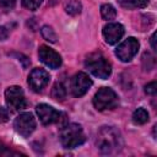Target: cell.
Listing matches in <instances>:
<instances>
[{
    "instance_id": "obj_25",
    "label": "cell",
    "mask_w": 157,
    "mask_h": 157,
    "mask_svg": "<svg viewBox=\"0 0 157 157\" xmlns=\"http://www.w3.org/2000/svg\"><path fill=\"white\" fill-rule=\"evenodd\" d=\"M155 40H156V33H153L151 36V45H152V49L156 50V44H155Z\"/></svg>"
},
{
    "instance_id": "obj_18",
    "label": "cell",
    "mask_w": 157,
    "mask_h": 157,
    "mask_svg": "<svg viewBox=\"0 0 157 157\" xmlns=\"http://www.w3.org/2000/svg\"><path fill=\"white\" fill-rule=\"evenodd\" d=\"M40 33L43 36L44 39H47L48 42L50 43H55L58 37H56V33L54 32V29L50 27V26H43L42 29H40Z\"/></svg>"
},
{
    "instance_id": "obj_6",
    "label": "cell",
    "mask_w": 157,
    "mask_h": 157,
    "mask_svg": "<svg viewBox=\"0 0 157 157\" xmlns=\"http://www.w3.org/2000/svg\"><path fill=\"white\" fill-rule=\"evenodd\" d=\"M139 47H140L139 40L134 37H129L121 44L118 45V48L115 49V55L118 56V59L120 61L128 63L136 55Z\"/></svg>"
},
{
    "instance_id": "obj_1",
    "label": "cell",
    "mask_w": 157,
    "mask_h": 157,
    "mask_svg": "<svg viewBox=\"0 0 157 157\" xmlns=\"http://www.w3.org/2000/svg\"><path fill=\"white\" fill-rule=\"evenodd\" d=\"M96 146L103 155H113L121 150L123 137L118 129L114 126H102L96 137Z\"/></svg>"
},
{
    "instance_id": "obj_2",
    "label": "cell",
    "mask_w": 157,
    "mask_h": 157,
    "mask_svg": "<svg viewBox=\"0 0 157 157\" xmlns=\"http://www.w3.org/2000/svg\"><path fill=\"white\" fill-rule=\"evenodd\" d=\"M85 141H86V136H85V132H83L81 125L71 123V124H66L65 126L61 128L60 142H61L63 147L71 150V148L81 146Z\"/></svg>"
},
{
    "instance_id": "obj_20",
    "label": "cell",
    "mask_w": 157,
    "mask_h": 157,
    "mask_svg": "<svg viewBox=\"0 0 157 157\" xmlns=\"http://www.w3.org/2000/svg\"><path fill=\"white\" fill-rule=\"evenodd\" d=\"M11 155H15V156H18L21 155L20 152H15L12 150H10L1 140H0V156H11Z\"/></svg>"
},
{
    "instance_id": "obj_5",
    "label": "cell",
    "mask_w": 157,
    "mask_h": 157,
    "mask_svg": "<svg viewBox=\"0 0 157 157\" xmlns=\"http://www.w3.org/2000/svg\"><path fill=\"white\" fill-rule=\"evenodd\" d=\"M5 101L12 112H20L26 108L27 102L25 98V93L20 86H10L5 91Z\"/></svg>"
},
{
    "instance_id": "obj_9",
    "label": "cell",
    "mask_w": 157,
    "mask_h": 157,
    "mask_svg": "<svg viewBox=\"0 0 157 157\" xmlns=\"http://www.w3.org/2000/svg\"><path fill=\"white\" fill-rule=\"evenodd\" d=\"M49 74L40 67H36L28 76V85L34 92H42L49 83Z\"/></svg>"
},
{
    "instance_id": "obj_4",
    "label": "cell",
    "mask_w": 157,
    "mask_h": 157,
    "mask_svg": "<svg viewBox=\"0 0 157 157\" xmlns=\"http://www.w3.org/2000/svg\"><path fill=\"white\" fill-rule=\"evenodd\" d=\"M119 103L118 94L109 87H102L93 97V105L97 110L114 109Z\"/></svg>"
},
{
    "instance_id": "obj_24",
    "label": "cell",
    "mask_w": 157,
    "mask_h": 157,
    "mask_svg": "<svg viewBox=\"0 0 157 157\" xmlns=\"http://www.w3.org/2000/svg\"><path fill=\"white\" fill-rule=\"evenodd\" d=\"M7 36H9L7 29H6L5 27L0 26V40H5V39L7 38Z\"/></svg>"
},
{
    "instance_id": "obj_14",
    "label": "cell",
    "mask_w": 157,
    "mask_h": 157,
    "mask_svg": "<svg viewBox=\"0 0 157 157\" xmlns=\"http://www.w3.org/2000/svg\"><path fill=\"white\" fill-rule=\"evenodd\" d=\"M132 121L137 125H142L148 121V113L144 108H137L132 114Z\"/></svg>"
},
{
    "instance_id": "obj_11",
    "label": "cell",
    "mask_w": 157,
    "mask_h": 157,
    "mask_svg": "<svg viewBox=\"0 0 157 157\" xmlns=\"http://www.w3.org/2000/svg\"><path fill=\"white\" fill-rule=\"evenodd\" d=\"M38 55H39L40 61L50 69H58L61 65V56L55 50H53L52 48H49L47 45L39 47Z\"/></svg>"
},
{
    "instance_id": "obj_10",
    "label": "cell",
    "mask_w": 157,
    "mask_h": 157,
    "mask_svg": "<svg viewBox=\"0 0 157 157\" xmlns=\"http://www.w3.org/2000/svg\"><path fill=\"white\" fill-rule=\"evenodd\" d=\"M36 112H37V114L39 117V120L44 125L58 123L60 120V117H61V113L59 110H56L55 108H53L52 105L45 104V103L38 104L36 107Z\"/></svg>"
},
{
    "instance_id": "obj_7",
    "label": "cell",
    "mask_w": 157,
    "mask_h": 157,
    "mask_svg": "<svg viewBox=\"0 0 157 157\" xmlns=\"http://www.w3.org/2000/svg\"><path fill=\"white\" fill-rule=\"evenodd\" d=\"M36 125V119L32 113H22L13 121L15 130L23 137H28L34 131Z\"/></svg>"
},
{
    "instance_id": "obj_22",
    "label": "cell",
    "mask_w": 157,
    "mask_h": 157,
    "mask_svg": "<svg viewBox=\"0 0 157 157\" xmlns=\"http://www.w3.org/2000/svg\"><path fill=\"white\" fill-rule=\"evenodd\" d=\"M16 0H0V7L2 10H10L15 6Z\"/></svg>"
},
{
    "instance_id": "obj_15",
    "label": "cell",
    "mask_w": 157,
    "mask_h": 157,
    "mask_svg": "<svg viewBox=\"0 0 157 157\" xmlns=\"http://www.w3.org/2000/svg\"><path fill=\"white\" fill-rule=\"evenodd\" d=\"M81 10H82V5L78 0H69L65 4V11L71 16L78 15L81 12Z\"/></svg>"
},
{
    "instance_id": "obj_17",
    "label": "cell",
    "mask_w": 157,
    "mask_h": 157,
    "mask_svg": "<svg viewBox=\"0 0 157 157\" xmlns=\"http://www.w3.org/2000/svg\"><path fill=\"white\" fill-rule=\"evenodd\" d=\"M101 15H102V17L104 20L110 21V20H114L115 18L117 11H115V9L110 4H103L101 6Z\"/></svg>"
},
{
    "instance_id": "obj_23",
    "label": "cell",
    "mask_w": 157,
    "mask_h": 157,
    "mask_svg": "<svg viewBox=\"0 0 157 157\" xmlns=\"http://www.w3.org/2000/svg\"><path fill=\"white\" fill-rule=\"evenodd\" d=\"M7 119H9V113H7V110H6L5 108L0 107V124L7 121Z\"/></svg>"
},
{
    "instance_id": "obj_3",
    "label": "cell",
    "mask_w": 157,
    "mask_h": 157,
    "mask_svg": "<svg viewBox=\"0 0 157 157\" xmlns=\"http://www.w3.org/2000/svg\"><path fill=\"white\" fill-rule=\"evenodd\" d=\"M85 66L93 76L102 80L108 78L112 74V66L109 61L99 52L91 53L85 60Z\"/></svg>"
},
{
    "instance_id": "obj_8",
    "label": "cell",
    "mask_w": 157,
    "mask_h": 157,
    "mask_svg": "<svg viewBox=\"0 0 157 157\" xmlns=\"http://www.w3.org/2000/svg\"><path fill=\"white\" fill-rule=\"evenodd\" d=\"M92 86V80L88 77L86 72H77L72 76L70 81V90L71 93L75 97H81L83 96Z\"/></svg>"
},
{
    "instance_id": "obj_16",
    "label": "cell",
    "mask_w": 157,
    "mask_h": 157,
    "mask_svg": "<svg viewBox=\"0 0 157 157\" xmlns=\"http://www.w3.org/2000/svg\"><path fill=\"white\" fill-rule=\"evenodd\" d=\"M52 97L56 101H63L65 97H66V90L64 87V85L61 82H56L54 86H53V90H52Z\"/></svg>"
},
{
    "instance_id": "obj_21",
    "label": "cell",
    "mask_w": 157,
    "mask_h": 157,
    "mask_svg": "<svg viewBox=\"0 0 157 157\" xmlns=\"http://www.w3.org/2000/svg\"><path fill=\"white\" fill-rule=\"evenodd\" d=\"M145 92L147 94H151V96H155L156 92H157V85H156V81H152L150 82L148 85L145 86Z\"/></svg>"
},
{
    "instance_id": "obj_13",
    "label": "cell",
    "mask_w": 157,
    "mask_h": 157,
    "mask_svg": "<svg viewBox=\"0 0 157 157\" xmlns=\"http://www.w3.org/2000/svg\"><path fill=\"white\" fill-rule=\"evenodd\" d=\"M118 4L128 10L132 9H144L147 6L148 0H118Z\"/></svg>"
},
{
    "instance_id": "obj_12",
    "label": "cell",
    "mask_w": 157,
    "mask_h": 157,
    "mask_svg": "<svg viewBox=\"0 0 157 157\" xmlns=\"http://www.w3.org/2000/svg\"><path fill=\"white\" fill-rule=\"evenodd\" d=\"M124 32H125V29H124L123 25L117 23V22L108 23L103 27V36L108 44L118 43L121 39V37L124 36Z\"/></svg>"
},
{
    "instance_id": "obj_19",
    "label": "cell",
    "mask_w": 157,
    "mask_h": 157,
    "mask_svg": "<svg viewBox=\"0 0 157 157\" xmlns=\"http://www.w3.org/2000/svg\"><path fill=\"white\" fill-rule=\"evenodd\" d=\"M42 4V0H22V5L28 9V10H37L39 7V5Z\"/></svg>"
}]
</instances>
